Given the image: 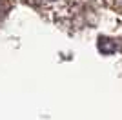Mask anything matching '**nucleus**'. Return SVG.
Segmentation results:
<instances>
[{
	"instance_id": "nucleus-1",
	"label": "nucleus",
	"mask_w": 122,
	"mask_h": 120,
	"mask_svg": "<svg viewBox=\"0 0 122 120\" xmlns=\"http://www.w3.org/2000/svg\"><path fill=\"white\" fill-rule=\"evenodd\" d=\"M118 2H120V7H122V0H118Z\"/></svg>"
},
{
	"instance_id": "nucleus-2",
	"label": "nucleus",
	"mask_w": 122,
	"mask_h": 120,
	"mask_svg": "<svg viewBox=\"0 0 122 120\" xmlns=\"http://www.w3.org/2000/svg\"><path fill=\"white\" fill-rule=\"evenodd\" d=\"M0 13H2V5H0Z\"/></svg>"
}]
</instances>
